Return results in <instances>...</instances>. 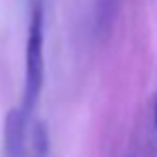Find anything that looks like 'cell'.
Segmentation results:
<instances>
[{"label":"cell","instance_id":"cell-1","mask_svg":"<svg viewBox=\"0 0 157 157\" xmlns=\"http://www.w3.org/2000/svg\"><path fill=\"white\" fill-rule=\"evenodd\" d=\"M44 0H30V18L26 34V54H24V96L22 111L30 117L42 96L46 64H44Z\"/></svg>","mask_w":157,"mask_h":157},{"label":"cell","instance_id":"cell-2","mask_svg":"<svg viewBox=\"0 0 157 157\" xmlns=\"http://www.w3.org/2000/svg\"><path fill=\"white\" fill-rule=\"evenodd\" d=\"M28 115L22 107H12L4 119V157H26Z\"/></svg>","mask_w":157,"mask_h":157},{"label":"cell","instance_id":"cell-3","mask_svg":"<svg viewBox=\"0 0 157 157\" xmlns=\"http://www.w3.org/2000/svg\"><path fill=\"white\" fill-rule=\"evenodd\" d=\"M119 4H121V0H96L94 2V30H96V36H100V38L109 36L113 22L117 18Z\"/></svg>","mask_w":157,"mask_h":157},{"label":"cell","instance_id":"cell-4","mask_svg":"<svg viewBox=\"0 0 157 157\" xmlns=\"http://www.w3.org/2000/svg\"><path fill=\"white\" fill-rule=\"evenodd\" d=\"M50 153V135L42 121H38L32 131V157H48Z\"/></svg>","mask_w":157,"mask_h":157},{"label":"cell","instance_id":"cell-5","mask_svg":"<svg viewBox=\"0 0 157 157\" xmlns=\"http://www.w3.org/2000/svg\"><path fill=\"white\" fill-rule=\"evenodd\" d=\"M155 123H157V107H155Z\"/></svg>","mask_w":157,"mask_h":157}]
</instances>
